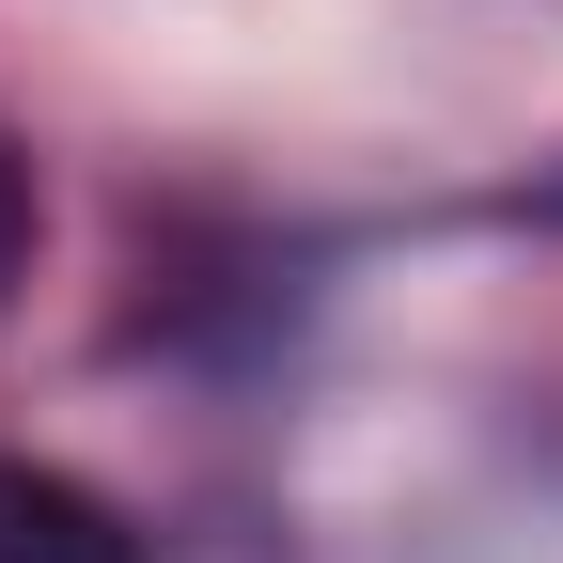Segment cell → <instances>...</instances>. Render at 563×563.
<instances>
[{"label": "cell", "mask_w": 563, "mask_h": 563, "mask_svg": "<svg viewBox=\"0 0 563 563\" xmlns=\"http://www.w3.org/2000/svg\"><path fill=\"white\" fill-rule=\"evenodd\" d=\"M0 563H141V532L63 470H16L0 454Z\"/></svg>", "instance_id": "cell-1"}, {"label": "cell", "mask_w": 563, "mask_h": 563, "mask_svg": "<svg viewBox=\"0 0 563 563\" xmlns=\"http://www.w3.org/2000/svg\"><path fill=\"white\" fill-rule=\"evenodd\" d=\"M16 266H32V157L0 141V298H16Z\"/></svg>", "instance_id": "cell-2"}]
</instances>
